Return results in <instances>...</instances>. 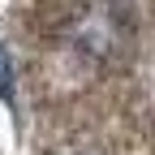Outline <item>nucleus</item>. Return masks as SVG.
I'll return each mask as SVG.
<instances>
[{
  "label": "nucleus",
  "instance_id": "nucleus-1",
  "mask_svg": "<svg viewBox=\"0 0 155 155\" xmlns=\"http://www.w3.org/2000/svg\"><path fill=\"white\" fill-rule=\"evenodd\" d=\"M0 95H9V65H5V52H0Z\"/></svg>",
  "mask_w": 155,
  "mask_h": 155
}]
</instances>
